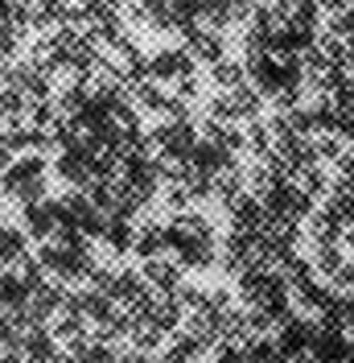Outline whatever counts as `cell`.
Listing matches in <instances>:
<instances>
[{
  "label": "cell",
  "mask_w": 354,
  "mask_h": 363,
  "mask_svg": "<svg viewBox=\"0 0 354 363\" xmlns=\"http://www.w3.org/2000/svg\"><path fill=\"white\" fill-rule=\"evenodd\" d=\"M326 281H330L333 289H354V260H342L338 269H330Z\"/></svg>",
  "instance_id": "f1b7e54d"
},
{
  "label": "cell",
  "mask_w": 354,
  "mask_h": 363,
  "mask_svg": "<svg viewBox=\"0 0 354 363\" xmlns=\"http://www.w3.org/2000/svg\"><path fill=\"white\" fill-rule=\"evenodd\" d=\"M144 4H149V9H161V4H169V0H144Z\"/></svg>",
  "instance_id": "e575fe53"
},
{
  "label": "cell",
  "mask_w": 354,
  "mask_h": 363,
  "mask_svg": "<svg viewBox=\"0 0 354 363\" xmlns=\"http://www.w3.org/2000/svg\"><path fill=\"white\" fill-rule=\"evenodd\" d=\"M128 95L136 99L140 112H165V104H169V95H165V87H161V79H153V74L128 83Z\"/></svg>",
  "instance_id": "9a60e30c"
},
{
  "label": "cell",
  "mask_w": 354,
  "mask_h": 363,
  "mask_svg": "<svg viewBox=\"0 0 354 363\" xmlns=\"http://www.w3.org/2000/svg\"><path fill=\"white\" fill-rule=\"evenodd\" d=\"M288 182H292L297 190H305L309 199H321V194L330 190V182H326V174H321V165H305V169H292V174H288Z\"/></svg>",
  "instance_id": "d6986e66"
},
{
  "label": "cell",
  "mask_w": 354,
  "mask_h": 363,
  "mask_svg": "<svg viewBox=\"0 0 354 363\" xmlns=\"http://www.w3.org/2000/svg\"><path fill=\"white\" fill-rule=\"evenodd\" d=\"M194 54H190V45L185 50H161V54H153V62H149V70H153V79H161V83H177V79H185V74H194Z\"/></svg>",
  "instance_id": "9c48e42d"
},
{
  "label": "cell",
  "mask_w": 354,
  "mask_h": 363,
  "mask_svg": "<svg viewBox=\"0 0 354 363\" xmlns=\"http://www.w3.org/2000/svg\"><path fill=\"white\" fill-rule=\"evenodd\" d=\"M177 95H181V99H194V95H198V83H194V74L177 79Z\"/></svg>",
  "instance_id": "d6a6232c"
},
{
  "label": "cell",
  "mask_w": 354,
  "mask_h": 363,
  "mask_svg": "<svg viewBox=\"0 0 354 363\" xmlns=\"http://www.w3.org/2000/svg\"><path fill=\"white\" fill-rule=\"evenodd\" d=\"M21 206H25V231H29L33 240H50V235L58 231V223H62L54 199H33V203H21Z\"/></svg>",
  "instance_id": "ba28073f"
},
{
  "label": "cell",
  "mask_w": 354,
  "mask_h": 363,
  "mask_svg": "<svg viewBox=\"0 0 354 363\" xmlns=\"http://www.w3.org/2000/svg\"><path fill=\"white\" fill-rule=\"evenodd\" d=\"M313 145H317V157L321 161H338L342 153H346V149H342V133H317Z\"/></svg>",
  "instance_id": "484cf974"
},
{
  "label": "cell",
  "mask_w": 354,
  "mask_h": 363,
  "mask_svg": "<svg viewBox=\"0 0 354 363\" xmlns=\"http://www.w3.org/2000/svg\"><path fill=\"white\" fill-rule=\"evenodd\" d=\"M161 252H169V231L161 223H153V219L136 227V256L149 260V256H161Z\"/></svg>",
  "instance_id": "2e32d148"
},
{
  "label": "cell",
  "mask_w": 354,
  "mask_h": 363,
  "mask_svg": "<svg viewBox=\"0 0 354 363\" xmlns=\"http://www.w3.org/2000/svg\"><path fill=\"white\" fill-rule=\"evenodd\" d=\"M244 186H247V169H244V165H235V161H231V165H222L219 174H215V194H219V199L239 194Z\"/></svg>",
  "instance_id": "44dd1931"
},
{
  "label": "cell",
  "mask_w": 354,
  "mask_h": 363,
  "mask_svg": "<svg viewBox=\"0 0 354 363\" xmlns=\"http://www.w3.org/2000/svg\"><path fill=\"white\" fill-rule=\"evenodd\" d=\"M231 9H235V21H247L260 9V0H231Z\"/></svg>",
  "instance_id": "1f68e13d"
},
{
  "label": "cell",
  "mask_w": 354,
  "mask_h": 363,
  "mask_svg": "<svg viewBox=\"0 0 354 363\" xmlns=\"http://www.w3.org/2000/svg\"><path fill=\"white\" fill-rule=\"evenodd\" d=\"M45 161L38 153H17L8 157V169H4V194L17 199V203H33V199H45Z\"/></svg>",
  "instance_id": "7a4b0ae2"
},
{
  "label": "cell",
  "mask_w": 354,
  "mask_h": 363,
  "mask_svg": "<svg viewBox=\"0 0 354 363\" xmlns=\"http://www.w3.org/2000/svg\"><path fill=\"white\" fill-rule=\"evenodd\" d=\"M181 269H185V264H181L177 256L161 252V256H149L140 272L149 277V285H153V289H161V294H173L177 285H181Z\"/></svg>",
  "instance_id": "7c38bea8"
},
{
  "label": "cell",
  "mask_w": 354,
  "mask_h": 363,
  "mask_svg": "<svg viewBox=\"0 0 354 363\" xmlns=\"http://www.w3.org/2000/svg\"><path fill=\"white\" fill-rule=\"evenodd\" d=\"M210 79H215L222 91H227V87H244V83H247V62H235V58H219V62L210 67Z\"/></svg>",
  "instance_id": "ffe728a7"
},
{
  "label": "cell",
  "mask_w": 354,
  "mask_h": 363,
  "mask_svg": "<svg viewBox=\"0 0 354 363\" xmlns=\"http://www.w3.org/2000/svg\"><path fill=\"white\" fill-rule=\"evenodd\" d=\"M149 140H153L156 153H194V145H198V133H194V124H190V116L185 120H177V116H169L156 133H149Z\"/></svg>",
  "instance_id": "5b68a950"
},
{
  "label": "cell",
  "mask_w": 354,
  "mask_h": 363,
  "mask_svg": "<svg viewBox=\"0 0 354 363\" xmlns=\"http://www.w3.org/2000/svg\"><path fill=\"white\" fill-rule=\"evenodd\" d=\"M333 169H338L342 182H354V153H342V157L333 161Z\"/></svg>",
  "instance_id": "4dcf8cb0"
},
{
  "label": "cell",
  "mask_w": 354,
  "mask_h": 363,
  "mask_svg": "<svg viewBox=\"0 0 354 363\" xmlns=\"http://www.w3.org/2000/svg\"><path fill=\"white\" fill-rule=\"evenodd\" d=\"M330 29L338 33V38L354 42V4H346L342 13H333V17H330Z\"/></svg>",
  "instance_id": "83f0119b"
},
{
  "label": "cell",
  "mask_w": 354,
  "mask_h": 363,
  "mask_svg": "<svg viewBox=\"0 0 354 363\" xmlns=\"http://www.w3.org/2000/svg\"><path fill=\"white\" fill-rule=\"evenodd\" d=\"M260 104H264L260 91L244 83V87L219 91V95L206 104V116H219V120H235V124H239V120H256V116H260Z\"/></svg>",
  "instance_id": "3957f363"
},
{
  "label": "cell",
  "mask_w": 354,
  "mask_h": 363,
  "mask_svg": "<svg viewBox=\"0 0 354 363\" xmlns=\"http://www.w3.org/2000/svg\"><path fill=\"white\" fill-rule=\"evenodd\" d=\"M346 219L333 211V206H326V211H317L309 219V235H313V244H338L342 235H346Z\"/></svg>",
  "instance_id": "5bb4252c"
},
{
  "label": "cell",
  "mask_w": 354,
  "mask_h": 363,
  "mask_svg": "<svg viewBox=\"0 0 354 363\" xmlns=\"http://www.w3.org/2000/svg\"><path fill=\"white\" fill-rule=\"evenodd\" d=\"M202 21L215 25V29H227V25L235 21V9H231V0H202Z\"/></svg>",
  "instance_id": "cb8c5ba5"
},
{
  "label": "cell",
  "mask_w": 354,
  "mask_h": 363,
  "mask_svg": "<svg viewBox=\"0 0 354 363\" xmlns=\"http://www.w3.org/2000/svg\"><path fill=\"white\" fill-rule=\"evenodd\" d=\"M103 240H108L111 252L136 248V231H132V223H128V215H111L108 227H103Z\"/></svg>",
  "instance_id": "ac0fdd59"
},
{
  "label": "cell",
  "mask_w": 354,
  "mask_h": 363,
  "mask_svg": "<svg viewBox=\"0 0 354 363\" xmlns=\"http://www.w3.org/2000/svg\"><path fill=\"white\" fill-rule=\"evenodd\" d=\"M317 4H321V9H326V13H342V9H346V4H350V0H317Z\"/></svg>",
  "instance_id": "836d02e7"
},
{
  "label": "cell",
  "mask_w": 354,
  "mask_h": 363,
  "mask_svg": "<svg viewBox=\"0 0 354 363\" xmlns=\"http://www.w3.org/2000/svg\"><path fill=\"white\" fill-rule=\"evenodd\" d=\"M181 33H185V42H190V54H194L198 62L215 67V62L222 58V38H219V29H215V25H198V21H194V25H185Z\"/></svg>",
  "instance_id": "30bf717a"
},
{
  "label": "cell",
  "mask_w": 354,
  "mask_h": 363,
  "mask_svg": "<svg viewBox=\"0 0 354 363\" xmlns=\"http://www.w3.org/2000/svg\"><path fill=\"white\" fill-rule=\"evenodd\" d=\"M313 339H317V322L309 318H297L288 314L280 322V330H276V347H280V355H313Z\"/></svg>",
  "instance_id": "8992f818"
},
{
  "label": "cell",
  "mask_w": 354,
  "mask_h": 363,
  "mask_svg": "<svg viewBox=\"0 0 354 363\" xmlns=\"http://www.w3.org/2000/svg\"><path fill=\"white\" fill-rule=\"evenodd\" d=\"M165 355L173 363H181V359H198V355H206V347H202L190 330H173V342L165 347Z\"/></svg>",
  "instance_id": "7402d4cb"
},
{
  "label": "cell",
  "mask_w": 354,
  "mask_h": 363,
  "mask_svg": "<svg viewBox=\"0 0 354 363\" xmlns=\"http://www.w3.org/2000/svg\"><path fill=\"white\" fill-rule=\"evenodd\" d=\"M67 306V289L58 281H38L29 289V322H45L50 314H58Z\"/></svg>",
  "instance_id": "8fae6325"
},
{
  "label": "cell",
  "mask_w": 354,
  "mask_h": 363,
  "mask_svg": "<svg viewBox=\"0 0 354 363\" xmlns=\"http://www.w3.org/2000/svg\"><path fill=\"white\" fill-rule=\"evenodd\" d=\"M256 244H260V231H244V227H231L227 231V240H222L219 248V264L227 272H247L256 264Z\"/></svg>",
  "instance_id": "277c9868"
},
{
  "label": "cell",
  "mask_w": 354,
  "mask_h": 363,
  "mask_svg": "<svg viewBox=\"0 0 354 363\" xmlns=\"http://www.w3.org/2000/svg\"><path fill=\"white\" fill-rule=\"evenodd\" d=\"M222 206H227V215H231V227H244V231H260V223H264V203H260V194L251 190H239V194H231V199H222Z\"/></svg>",
  "instance_id": "52a82bcc"
},
{
  "label": "cell",
  "mask_w": 354,
  "mask_h": 363,
  "mask_svg": "<svg viewBox=\"0 0 354 363\" xmlns=\"http://www.w3.org/2000/svg\"><path fill=\"white\" fill-rule=\"evenodd\" d=\"M25 227H4V240H0V252H4V269L8 264H21L25 260Z\"/></svg>",
  "instance_id": "603a6c76"
},
{
  "label": "cell",
  "mask_w": 354,
  "mask_h": 363,
  "mask_svg": "<svg viewBox=\"0 0 354 363\" xmlns=\"http://www.w3.org/2000/svg\"><path fill=\"white\" fill-rule=\"evenodd\" d=\"M181 310H185V306H181L173 294H161V289H156V297L149 301L144 318H153V322L161 326V330H165V335H173L177 326H181Z\"/></svg>",
  "instance_id": "4fadbf2b"
},
{
  "label": "cell",
  "mask_w": 354,
  "mask_h": 363,
  "mask_svg": "<svg viewBox=\"0 0 354 363\" xmlns=\"http://www.w3.org/2000/svg\"><path fill=\"white\" fill-rule=\"evenodd\" d=\"M292 294H297V301H301L309 314H321V310H326V306L333 301V294L326 289V285H321V281H313V277L297 281V285H292Z\"/></svg>",
  "instance_id": "e0dca14e"
},
{
  "label": "cell",
  "mask_w": 354,
  "mask_h": 363,
  "mask_svg": "<svg viewBox=\"0 0 354 363\" xmlns=\"http://www.w3.org/2000/svg\"><path fill=\"white\" fill-rule=\"evenodd\" d=\"M288 277L280 269H264V264H251L247 272H239V297L247 306H260L276 318V326L285 322L292 310H288Z\"/></svg>",
  "instance_id": "6da1fadb"
},
{
  "label": "cell",
  "mask_w": 354,
  "mask_h": 363,
  "mask_svg": "<svg viewBox=\"0 0 354 363\" xmlns=\"http://www.w3.org/2000/svg\"><path fill=\"white\" fill-rule=\"evenodd\" d=\"M247 149H251L256 157L272 153V124H260V120H251V124H247Z\"/></svg>",
  "instance_id": "d4e9b609"
},
{
  "label": "cell",
  "mask_w": 354,
  "mask_h": 363,
  "mask_svg": "<svg viewBox=\"0 0 354 363\" xmlns=\"http://www.w3.org/2000/svg\"><path fill=\"white\" fill-rule=\"evenodd\" d=\"M173 297L181 301V306H185V310H198L202 301H206V294H202V289H194V285H177Z\"/></svg>",
  "instance_id": "f546056e"
},
{
  "label": "cell",
  "mask_w": 354,
  "mask_h": 363,
  "mask_svg": "<svg viewBox=\"0 0 354 363\" xmlns=\"http://www.w3.org/2000/svg\"><path fill=\"white\" fill-rule=\"evenodd\" d=\"M165 203L173 206V211H185V206L194 203V190H190V182H165Z\"/></svg>",
  "instance_id": "4316f807"
}]
</instances>
